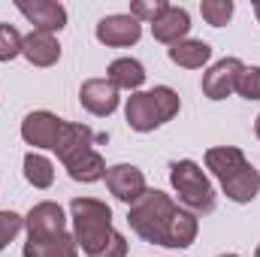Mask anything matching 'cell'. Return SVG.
Returning <instances> with one entry per match:
<instances>
[{
	"label": "cell",
	"mask_w": 260,
	"mask_h": 257,
	"mask_svg": "<svg viewBox=\"0 0 260 257\" xmlns=\"http://www.w3.org/2000/svg\"><path fill=\"white\" fill-rule=\"evenodd\" d=\"M24 227L27 233H58V230H67V215L58 203L43 200L24 215Z\"/></svg>",
	"instance_id": "cell-15"
},
{
	"label": "cell",
	"mask_w": 260,
	"mask_h": 257,
	"mask_svg": "<svg viewBox=\"0 0 260 257\" xmlns=\"http://www.w3.org/2000/svg\"><path fill=\"white\" fill-rule=\"evenodd\" d=\"M188 30H191V15H188V9L173 6V3H170V9L151 24V37H154L157 43H167V46H176V43L188 40Z\"/></svg>",
	"instance_id": "cell-14"
},
{
	"label": "cell",
	"mask_w": 260,
	"mask_h": 257,
	"mask_svg": "<svg viewBox=\"0 0 260 257\" xmlns=\"http://www.w3.org/2000/svg\"><path fill=\"white\" fill-rule=\"evenodd\" d=\"M218 257H239V254H218Z\"/></svg>",
	"instance_id": "cell-29"
},
{
	"label": "cell",
	"mask_w": 260,
	"mask_h": 257,
	"mask_svg": "<svg viewBox=\"0 0 260 257\" xmlns=\"http://www.w3.org/2000/svg\"><path fill=\"white\" fill-rule=\"evenodd\" d=\"M73 239L88 257H127L124 236L112 227V209L94 197H76L70 203Z\"/></svg>",
	"instance_id": "cell-1"
},
{
	"label": "cell",
	"mask_w": 260,
	"mask_h": 257,
	"mask_svg": "<svg viewBox=\"0 0 260 257\" xmlns=\"http://www.w3.org/2000/svg\"><path fill=\"white\" fill-rule=\"evenodd\" d=\"M242 61L239 58H224L218 64H212L203 73V94L209 100H224L236 91V79L242 73Z\"/></svg>",
	"instance_id": "cell-9"
},
{
	"label": "cell",
	"mask_w": 260,
	"mask_h": 257,
	"mask_svg": "<svg viewBox=\"0 0 260 257\" xmlns=\"http://www.w3.org/2000/svg\"><path fill=\"white\" fill-rule=\"evenodd\" d=\"M24 37L12 27V24H0V61H12L21 55Z\"/></svg>",
	"instance_id": "cell-24"
},
{
	"label": "cell",
	"mask_w": 260,
	"mask_h": 257,
	"mask_svg": "<svg viewBox=\"0 0 260 257\" xmlns=\"http://www.w3.org/2000/svg\"><path fill=\"white\" fill-rule=\"evenodd\" d=\"M167 9H170V3H167V0H133V3H130V15H133L139 24H142V21L154 24Z\"/></svg>",
	"instance_id": "cell-23"
},
{
	"label": "cell",
	"mask_w": 260,
	"mask_h": 257,
	"mask_svg": "<svg viewBox=\"0 0 260 257\" xmlns=\"http://www.w3.org/2000/svg\"><path fill=\"white\" fill-rule=\"evenodd\" d=\"M94 34H97V40H100L103 46L124 49V46L139 43V37H142V24H139L130 12H115V15L100 18Z\"/></svg>",
	"instance_id": "cell-7"
},
{
	"label": "cell",
	"mask_w": 260,
	"mask_h": 257,
	"mask_svg": "<svg viewBox=\"0 0 260 257\" xmlns=\"http://www.w3.org/2000/svg\"><path fill=\"white\" fill-rule=\"evenodd\" d=\"M97 139H106V136H97L94 130H91V127H85V124H73V121H67L64 130H61V136H58L55 154L61 157V164L67 167V164H70V160H76L79 154L91 151Z\"/></svg>",
	"instance_id": "cell-13"
},
{
	"label": "cell",
	"mask_w": 260,
	"mask_h": 257,
	"mask_svg": "<svg viewBox=\"0 0 260 257\" xmlns=\"http://www.w3.org/2000/svg\"><path fill=\"white\" fill-rule=\"evenodd\" d=\"M182 109V100L179 94L170 88V85H157L151 91H136L127 97V106H124V118H127L130 130L136 133H151L160 124H167L170 118H176Z\"/></svg>",
	"instance_id": "cell-3"
},
{
	"label": "cell",
	"mask_w": 260,
	"mask_h": 257,
	"mask_svg": "<svg viewBox=\"0 0 260 257\" xmlns=\"http://www.w3.org/2000/svg\"><path fill=\"white\" fill-rule=\"evenodd\" d=\"M170 182H173V191L179 194V200L188 206V212L206 215L215 209V188L197 160H173Z\"/></svg>",
	"instance_id": "cell-5"
},
{
	"label": "cell",
	"mask_w": 260,
	"mask_h": 257,
	"mask_svg": "<svg viewBox=\"0 0 260 257\" xmlns=\"http://www.w3.org/2000/svg\"><path fill=\"white\" fill-rule=\"evenodd\" d=\"M254 15H257V21H260V3H254Z\"/></svg>",
	"instance_id": "cell-28"
},
{
	"label": "cell",
	"mask_w": 260,
	"mask_h": 257,
	"mask_svg": "<svg viewBox=\"0 0 260 257\" xmlns=\"http://www.w3.org/2000/svg\"><path fill=\"white\" fill-rule=\"evenodd\" d=\"M21 55H24L34 67H52V64H58V61H61V46H58L55 34L34 30V34H27V37H24Z\"/></svg>",
	"instance_id": "cell-16"
},
{
	"label": "cell",
	"mask_w": 260,
	"mask_h": 257,
	"mask_svg": "<svg viewBox=\"0 0 260 257\" xmlns=\"http://www.w3.org/2000/svg\"><path fill=\"white\" fill-rule=\"evenodd\" d=\"M79 103H82L91 115L106 118V115H112V112L118 109L121 97H118V88H115L109 79H88V82H82V88H79Z\"/></svg>",
	"instance_id": "cell-10"
},
{
	"label": "cell",
	"mask_w": 260,
	"mask_h": 257,
	"mask_svg": "<svg viewBox=\"0 0 260 257\" xmlns=\"http://www.w3.org/2000/svg\"><path fill=\"white\" fill-rule=\"evenodd\" d=\"M106 79L118 88V91H139L142 82H145V67L139 64L136 58H118L112 61L109 70H106Z\"/></svg>",
	"instance_id": "cell-18"
},
{
	"label": "cell",
	"mask_w": 260,
	"mask_h": 257,
	"mask_svg": "<svg viewBox=\"0 0 260 257\" xmlns=\"http://www.w3.org/2000/svg\"><path fill=\"white\" fill-rule=\"evenodd\" d=\"M206 170H212V176L221 182L227 200H233V203H251L260 194V173L248 164V157L236 145L209 148Z\"/></svg>",
	"instance_id": "cell-2"
},
{
	"label": "cell",
	"mask_w": 260,
	"mask_h": 257,
	"mask_svg": "<svg viewBox=\"0 0 260 257\" xmlns=\"http://www.w3.org/2000/svg\"><path fill=\"white\" fill-rule=\"evenodd\" d=\"M167 55H170L173 64L185 67V70H200L203 64H209V58H212V46L203 43V40H182V43L170 46Z\"/></svg>",
	"instance_id": "cell-20"
},
{
	"label": "cell",
	"mask_w": 260,
	"mask_h": 257,
	"mask_svg": "<svg viewBox=\"0 0 260 257\" xmlns=\"http://www.w3.org/2000/svg\"><path fill=\"white\" fill-rule=\"evenodd\" d=\"M106 188H109V194H112L115 200H121V203H127V206H133L142 194L148 191L142 170L133 167V164L106 167Z\"/></svg>",
	"instance_id": "cell-8"
},
{
	"label": "cell",
	"mask_w": 260,
	"mask_h": 257,
	"mask_svg": "<svg viewBox=\"0 0 260 257\" xmlns=\"http://www.w3.org/2000/svg\"><path fill=\"white\" fill-rule=\"evenodd\" d=\"M24 179H27L34 188L46 191V188H52V182H55V164H52L46 154H40V151H27V154H24Z\"/></svg>",
	"instance_id": "cell-21"
},
{
	"label": "cell",
	"mask_w": 260,
	"mask_h": 257,
	"mask_svg": "<svg viewBox=\"0 0 260 257\" xmlns=\"http://www.w3.org/2000/svg\"><path fill=\"white\" fill-rule=\"evenodd\" d=\"M64 124L67 121L64 118H58L55 112H49V109H37V112L24 115V121H21V139H24L27 145H34V148H52V151H55L58 136H61Z\"/></svg>",
	"instance_id": "cell-6"
},
{
	"label": "cell",
	"mask_w": 260,
	"mask_h": 257,
	"mask_svg": "<svg viewBox=\"0 0 260 257\" xmlns=\"http://www.w3.org/2000/svg\"><path fill=\"white\" fill-rule=\"evenodd\" d=\"M200 233V221H197L194 212L188 209H176L173 221H170V230H167V248H191Z\"/></svg>",
	"instance_id": "cell-17"
},
{
	"label": "cell",
	"mask_w": 260,
	"mask_h": 257,
	"mask_svg": "<svg viewBox=\"0 0 260 257\" xmlns=\"http://www.w3.org/2000/svg\"><path fill=\"white\" fill-rule=\"evenodd\" d=\"M24 257H79V245H76L73 233H67V230H58V233H27Z\"/></svg>",
	"instance_id": "cell-11"
},
{
	"label": "cell",
	"mask_w": 260,
	"mask_h": 257,
	"mask_svg": "<svg viewBox=\"0 0 260 257\" xmlns=\"http://www.w3.org/2000/svg\"><path fill=\"white\" fill-rule=\"evenodd\" d=\"M236 94L245 100H260V67H242L236 79Z\"/></svg>",
	"instance_id": "cell-25"
},
{
	"label": "cell",
	"mask_w": 260,
	"mask_h": 257,
	"mask_svg": "<svg viewBox=\"0 0 260 257\" xmlns=\"http://www.w3.org/2000/svg\"><path fill=\"white\" fill-rule=\"evenodd\" d=\"M254 257H260V245H257V251H254Z\"/></svg>",
	"instance_id": "cell-30"
},
{
	"label": "cell",
	"mask_w": 260,
	"mask_h": 257,
	"mask_svg": "<svg viewBox=\"0 0 260 257\" xmlns=\"http://www.w3.org/2000/svg\"><path fill=\"white\" fill-rule=\"evenodd\" d=\"M21 227H24V218H21L18 212H12V209H3V212H0V251L18 236Z\"/></svg>",
	"instance_id": "cell-26"
},
{
	"label": "cell",
	"mask_w": 260,
	"mask_h": 257,
	"mask_svg": "<svg viewBox=\"0 0 260 257\" xmlns=\"http://www.w3.org/2000/svg\"><path fill=\"white\" fill-rule=\"evenodd\" d=\"M64 170L70 173V179H73V182H82V185H91V182L106 179V160L100 157V151H97V148H91V151L79 154L76 160H70V164H67Z\"/></svg>",
	"instance_id": "cell-19"
},
{
	"label": "cell",
	"mask_w": 260,
	"mask_h": 257,
	"mask_svg": "<svg viewBox=\"0 0 260 257\" xmlns=\"http://www.w3.org/2000/svg\"><path fill=\"white\" fill-rule=\"evenodd\" d=\"M200 12L212 27H224L233 18V0H203Z\"/></svg>",
	"instance_id": "cell-22"
},
{
	"label": "cell",
	"mask_w": 260,
	"mask_h": 257,
	"mask_svg": "<svg viewBox=\"0 0 260 257\" xmlns=\"http://www.w3.org/2000/svg\"><path fill=\"white\" fill-rule=\"evenodd\" d=\"M15 6H18V12L34 24V30L55 34V30H61L67 24V9L61 3H55V0H34V3L18 0Z\"/></svg>",
	"instance_id": "cell-12"
},
{
	"label": "cell",
	"mask_w": 260,
	"mask_h": 257,
	"mask_svg": "<svg viewBox=\"0 0 260 257\" xmlns=\"http://www.w3.org/2000/svg\"><path fill=\"white\" fill-rule=\"evenodd\" d=\"M254 133H257V139H260V115H257V121H254Z\"/></svg>",
	"instance_id": "cell-27"
},
{
	"label": "cell",
	"mask_w": 260,
	"mask_h": 257,
	"mask_svg": "<svg viewBox=\"0 0 260 257\" xmlns=\"http://www.w3.org/2000/svg\"><path fill=\"white\" fill-rule=\"evenodd\" d=\"M176 209H179V206L173 203L170 194L157 191V188H148V191L130 206L127 224L139 239H145V242H151V245H164Z\"/></svg>",
	"instance_id": "cell-4"
}]
</instances>
